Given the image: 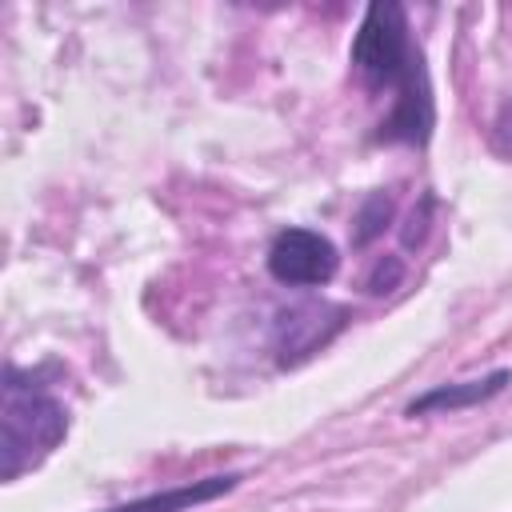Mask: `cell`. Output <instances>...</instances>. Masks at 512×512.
<instances>
[{
    "instance_id": "obj_1",
    "label": "cell",
    "mask_w": 512,
    "mask_h": 512,
    "mask_svg": "<svg viewBox=\"0 0 512 512\" xmlns=\"http://www.w3.org/2000/svg\"><path fill=\"white\" fill-rule=\"evenodd\" d=\"M352 68L372 92H392V112L380 124V140L388 144H428L436 112L432 84L424 72L420 44L412 40L408 12L396 0H372L352 36Z\"/></svg>"
},
{
    "instance_id": "obj_2",
    "label": "cell",
    "mask_w": 512,
    "mask_h": 512,
    "mask_svg": "<svg viewBox=\"0 0 512 512\" xmlns=\"http://www.w3.org/2000/svg\"><path fill=\"white\" fill-rule=\"evenodd\" d=\"M68 436V408L16 364L4 368V408H0V480H20L60 448Z\"/></svg>"
},
{
    "instance_id": "obj_3",
    "label": "cell",
    "mask_w": 512,
    "mask_h": 512,
    "mask_svg": "<svg viewBox=\"0 0 512 512\" xmlns=\"http://www.w3.org/2000/svg\"><path fill=\"white\" fill-rule=\"evenodd\" d=\"M340 252L316 228H284L268 248V272L276 284L288 288H320L336 276Z\"/></svg>"
},
{
    "instance_id": "obj_4",
    "label": "cell",
    "mask_w": 512,
    "mask_h": 512,
    "mask_svg": "<svg viewBox=\"0 0 512 512\" xmlns=\"http://www.w3.org/2000/svg\"><path fill=\"white\" fill-rule=\"evenodd\" d=\"M348 320V308L344 304H328V300H304V304H292L276 316V360L284 368L308 360L312 352H320Z\"/></svg>"
},
{
    "instance_id": "obj_5",
    "label": "cell",
    "mask_w": 512,
    "mask_h": 512,
    "mask_svg": "<svg viewBox=\"0 0 512 512\" xmlns=\"http://www.w3.org/2000/svg\"><path fill=\"white\" fill-rule=\"evenodd\" d=\"M512 384V372L508 368H496L488 376H476V380H452V384H436L428 392H420L416 400H408L404 416H432V412H464V408H476V404H488L492 396H500L504 388Z\"/></svg>"
},
{
    "instance_id": "obj_6",
    "label": "cell",
    "mask_w": 512,
    "mask_h": 512,
    "mask_svg": "<svg viewBox=\"0 0 512 512\" xmlns=\"http://www.w3.org/2000/svg\"><path fill=\"white\" fill-rule=\"evenodd\" d=\"M240 480H244L240 472H216V476H204V480H192V484H176V488H164V492H148V496L124 500V504L100 508V512H192L196 504H208V500L232 492Z\"/></svg>"
},
{
    "instance_id": "obj_7",
    "label": "cell",
    "mask_w": 512,
    "mask_h": 512,
    "mask_svg": "<svg viewBox=\"0 0 512 512\" xmlns=\"http://www.w3.org/2000/svg\"><path fill=\"white\" fill-rule=\"evenodd\" d=\"M392 216H396V200H392V192H372V196L360 204V212H356L352 244H356V248H368L376 236H384V228L392 224Z\"/></svg>"
},
{
    "instance_id": "obj_8",
    "label": "cell",
    "mask_w": 512,
    "mask_h": 512,
    "mask_svg": "<svg viewBox=\"0 0 512 512\" xmlns=\"http://www.w3.org/2000/svg\"><path fill=\"white\" fill-rule=\"evenodd\" d=\"M400 272H404V268H400V260H392V256H388V268H384V260H380V264H376V272L368 276V292H388V288L400 280Z\"/></svg>"
},
{
    "instance_id": "obj_9",
    "label": "cell",
    "mask_w": 512,
    "mask_h": 512,
    "mask_svg": "<svg viewBox=\"0 0 512 512\" xmlns=\"http://www.w3.org/2000/svg\"><path fill=\"white\" fill-rule=\"evenodd\" d=\"M508 132H512V104H508V108L500 112V120H496V140L508 136Z\"/></svg>"
}]
</instances>
